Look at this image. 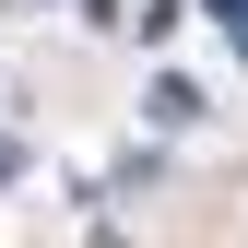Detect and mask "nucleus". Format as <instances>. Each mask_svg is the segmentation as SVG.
<instances>
[{
	"label": "nucleus",
	"instance_id": "obj_1",
	"mask_svg": "<svg viewBox=\"0 0 248 248\" xmlns=\"http://www.w3.org/2000/svg\"><path fill=\"white\" fill-rule=\"evenodd\" d=\"M189 118H201V95H189V83L166 71V83H154V130H189Z\"/></svg>",
	"mask_w": 248,
	"mask_h": 248
},
{
	"label": "nucleus",
	"instance_id": "obj_2",
	"mask_svg": "<svg viewBox=\"0 0 248 248\" xmlns=\"http://www.w3.org/2000/svg\"><path fill=\"white\" fill-rule=\"evenodd\" d=\"M12 166H24V142H0V177H12Z\"/></svg>",
	"mask_w": 248,
	"mask_h": 248
}]
</instances>
